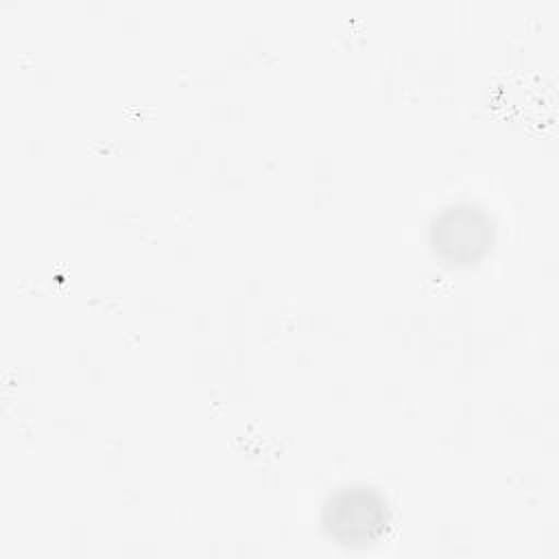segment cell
Returning <instances> with one entry per match:
<instances>
[{"label":"cell","mask_w":559,"mask_h":559,"mask_svg":"<svg viewBox=\"0 0 559 559\" xmlns=\"http://www.w3.org/2000/svg\"><path fill=\"white\" fill-rule=\"evenodd\" d=\"M323 526L343 546H367L386 528V500L369 487L338 489L323 509Z\"/></svg>","instance_id":"obj_2"},{"label":"cell","mask_w":559,"mask_h":559,"mask_svg":"<svg viewBox=\"0 0 559 559\" xmlns=\"http://www.w3.org/2000/svg\"><path fill=\"white\" fill-rule=\"evenodd\" d=\"M491 216L476 203H452L443 207L430 227L435 253L454 266L474 264L493 245Z\"/></svg>","instance_id":"obj_1"}]
</instances>
